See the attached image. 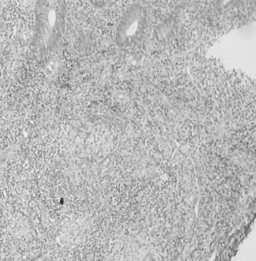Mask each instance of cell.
<instances>
[{"label":"cell","instance_id":"7a4b0ae2","mask_svg":"<svg viewBox=\"0 0 256 261\" xmlns=\"http://www.w3.org/2000/svg\"><path fill=\"white\" fill-rule=\"evenodd\" d=\"M147 12L139 3L132 5L121 17L115 30L116 44L128 48L139 44L147 30Z\"/></svg>","mask_w":256,"mask_h":261},{"label":"cell","instance_id":"6da1fadb","mask_svg":"<svg viewBox=\"0 0 256 261\" xmlns=\"http://www.w3.org/2000/svg\"><path fill=\"white\" fill-rule=\"evenodd\" d=\"M67 4L61 0H38L35 6L32 47L40 55L54 51L61 43L66 29Z\"/></svg>","mask_w":256,"mask_h":261}]
</instances>
